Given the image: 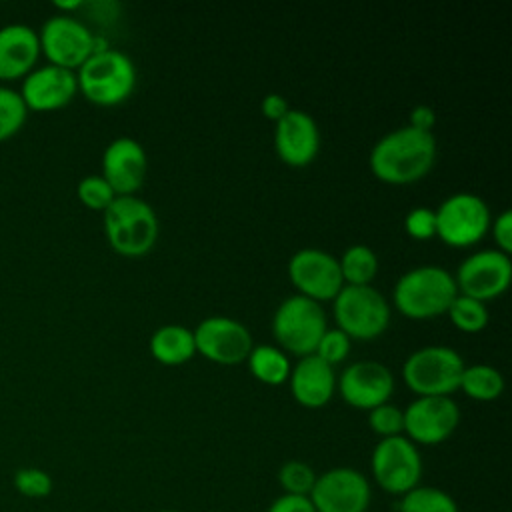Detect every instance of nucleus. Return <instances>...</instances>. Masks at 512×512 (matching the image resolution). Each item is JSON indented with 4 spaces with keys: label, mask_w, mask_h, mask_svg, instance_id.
Here are the masks:
<instances>
[{
    "label": "nucleus",
    "mask_w": 512,
    "mask_h": 512,
    "mask_svg": "<svg viewBox=\"0 0 512 512\" xmlns=\"http://www.w3.org/2000/svg\"><path fill=\"white\" fill-rule=\"evenodd\" d=\"M350 344H352V340L340 328H326L314 354L318 358H322L326 364L334 366V364H340L342 360H346V356L350 352Z\"/></svg>",
    "instance_id": "obj_33"
},
{
    "label": "nucleus",
    "mask_w": 512,
    "mask_h": 512,
    "mask_svg": "<svg viewBox=\"0 0 512 512\" xmlns=\"http://www.w3.org/2000/svg\"><path fill=\"white\" fill-rule=\"evenodd\" d=\"M246 360H248V368H250L252 376L270 386L284 384L292 370L286 352L276 346H270V344L252 346Z\"/></svg>",
    "instance_id": "obj_23"
},
{
    "label": "nucleus",
    "mask_w": 512,
    "mask_h": 512,
    "mask_svg": "<svg viewBox=\"0 0 512 512\" xmlns=\"http://www.w3.org/2000/svg\"><path fill=\"white\" fill-rule=\"evenodd\" d=\"M160 512H174V510H160Z\"/></svg>",
    "instance_id": "obj_40"
},
{
    "label": "nucleus",
    "mask_w": 512,
    "mask_h": 512,
    "mask_svg": "<svg viewBox=\"0 0 512 512\" xmlns=\"http://www.w3.org/2000/svg\"><path fill=\"white\" fill-rule=\"evenodd\" d=\"M84 6L82 0H70V2H54V8L60 10V14H68V12H74V10H80Z\"/></svg>",
    "instance_id": "obj_39"
},
{
    "label": "nucleus",
    "mask_w": 512,
    "mask_h": 512,
    "mask_svg": "<svg viewBox=\"0 0 512 512\" xmlns=\"http://www.w3.org/2000/svg\"><path fill=\"white\" fill-rule=\"evenodd\" d=\"M446 314L458 330L470 332V334L484 330L488 324V318H490L484 302L464 296V294H456V298L450 302Z\"/></svg>",
    "instance_id": "obj_27"
},
{
    "label": "nucleus",
    "mask_w": 512,
    "mask_h": 512,
    "mask_svg": "<svg viewBox=\"0 0 512 512\" xmlns=\"http://www.w3.org/2000/svg\"><path fill=\"white\" fill-rule=\"evenodd\" d=\"M12 482H14L16 492L26 498H46L54 488L52 476L46 470L36 468V466L18 468Z\"/></svg>",
    "instance_id": "obj_32"
},
{
    "label": "nucleus",
    "mask_w": 512,
    "mask_h": 512,
    "mask_svg": "<svg viewBox=\"0 0 512 512\" xmlns=\"http://www.w3.org/2000/svg\"><path fill=\"white\" fill-rule=\"evenodd\" d=\"M288 278L300 296L314 302L334 300L344 280L338 258L320 248H300L288 260Z\"/></svg>",
    "instance_id": "obj_14"
},
{
    "label": "nucleus",
    "mask_w": 512,
    "mask_h": 512,
    "mask_svg": "<svg viewBox=\"0 0 512 512\" xmlns=\"http://www.w3.org/2000/svg\"><path fill=\"white\" fill-rule=\"evenodd\" d=\"M18 92L28 112L60 110L78 94L76 72L54 64H40L22 78Z\"/></svg>",
    "instance_id": "obj_17"
},
{
    "label": "nucleus",
    "mask_w": 512,
    "mask_h": 512,
    "mask_svg": "<svg viewBox=\"0 0 512 512\" xmlns=\"http://www.w3.org/2000/svg\"><path fill=\"white\" fill-rule=\"evenodd\" d=\"M464 366L454 348L432 344L414 350L404 360L402 378L416 396H450L460 386Z\"/></svg>",
    "instance_id": "obj_5"
},
{
    "label": "nucleus",
    "mask_w": 512,
    "mask_h": 512,
    "mask_svg": "<svg viewBox=\"0 0 512 512\" xmlns=\"http://www.w3.org/2000/svg\"><path fill=\"white\" fill-rule=\"evenodd\" d=\"M402 412L404 436L416 446L442 444L460 422V408L450 396H416Z\"/></svg>",
    "instance_id": "obj_13"
},
{
    "label": "nucleus",
    "mask_w": 512,
    "mask_h": 512,
    "mask_svg": "<svg viewBox=\"0 0 512 512\" xmlns=\"http://www.w3.org/2000/svg\"><path fill=\"white\" fill-rule=\"evenodd\" d=\"M436 236L452 246L466 248L476 244L490 228V208L474 192H454L434 210Z\"/></svg>",
    "instance_id": "obj_9"
},
{
    "label": "nucleus",
    "mask_w": 512,
    "mask_h": 512,
    "mask_svg": "<svg viewBox=\"0 0 512 512\" xmlns=\"http://www.w3.org/2000/svg\"><path fill=\"white\" fill-rule=\"evenodd\" d=\"M336 388L348 406L372 410L390 400L394 392V376L382 362L358 360L342 370Z\"/></svg>",
    "instance_id": "obj_16"
},
{
    "label": "nucleus",
    "mask_w": 512,
    "mask_h": 512,
    "mask_svg": "<svg viewBox=\"0 0 512 512\" xmlns=\"http://www.w3.org/2000/svg\"><path fill=\"white\" fill-rule=\"evenodd\" d=\"M196 354L216 364H240L248 358L254 342L250 330L228 316H208L192 330Z\"/></svg>",
    "instance_id": "obj_15"
},
{
    "label": "nucleus",
    "mask_w": 512,
    "mask_h": 512,
    "mask_svg": "<svg viewBox=\"0 0 512 512\" xmlns=\"http://www.w3.org/2000/svg\"><path fill=\"white\" fill-rule=\"evenodd\" d=\"M266 512H316L308 496L282 494L268 506Z\"/></svg>",
    "instance_id": "obj_36"
},
{
    "label": "nucleus",
    "mask_w": 512,
    "mask_h": 512,
    "mask_svg": "<svg viewBox=\"0 0 512 512\" xmlns=\"http://www.w3.org/2000/svg\"><path fill=\"white\" fill-rule=\"evenodd\" d=\"M404 230L414 240H430L432 236H436L434 210H430L426 206L412 208L404 218Z\"/></svg>",
    "instance_id": "obj_34"
},
{
    "label": "nucleus",
    "mask_w": 512,
    "mask_h": 512,
    "mask_svg": "<svg viewBox=\"0 0 512 512\" xmlns=\"http://www.w3.org/2000/svg\"><path fill=\"white\" fill-rule=\"evenodd\" d=\"M78 92L96 106L122 104L136 86V66L132 58L116 48L94 52L78 70Z\"/></svg>",
    "instance_id": "obj_4"
},
{
    "label": "nucleus",
    "mask_w": 512,
    "mask_h": 512,
    "mask_svg": "<svg viewBox=\"0 0 512 512\" xmlns=\"http://www.w3.org/2000/svg\"><path fill=\"white\" fill-rule=\"evenodd\" d=\"M148 158L142 144L130 136L114 138L102 154V178L116 196H132L144 184Z\"/></svg>",
    "instance_id": "obj_18"
},
{
    "label": "nucleus",
    "mask_w": 512,
    "mask_h": 512,
    "mask_svg": "<svg viewBox=\"0 0 512 512\" xmlns=\"http://www.w3.org/2000/svg\"><path fill=\"white\" fill-rule=\"evenodd\" d=\"M368 426L380 438H392L404 434V412L396 404L384 402L368 410Z\"/></svg>",
    "instance_id": "obj_31"
},
{
    "label": "nucleus",
    "mask_w": 512,
    "mask_h": 512,
    "mask_svg": "<svg viewBox=\"0 0 512 512\" xmlns=\"http://www.w3.org/2000/svg\"><path fill=\"white\" fill-rule=\"evenodd\" d=\"M336 328L350 340H374L390 324V306L386 298L370 284H344L332 300Z\"/></svg>",
    "instance_id": "obj_6"
},
{
    "label": "nucleus",
    "mask_w": 512,
    "mask_h": 512,
    "mask_svg": "<svg viewBox=\"0 0 512 512\" xmlns=\"http://www.w3.org/2000/svg\"><path fill=\"white\" fill-rule=\"evenodd\" d=\"M294 400L304 408L326 406L336 392L334 366L326 364L316 354L302 356L288 376Z\"/></svg>",
    "instance_id": "obj_21"
},
{
    "label": "nucleus",
    "mask_w": 512,
    "mask_h": 512,
    "mask_svg": "<svg viewBox=\"0 0 512 512\" xmlns=\"http://www.w3.org/2000/svg\"><path fill=\"white\" fill-rule=\"evenodd\" d=\"M436 124V114H434V108L432 106H426V104H418L410 110V122L408 126L412 128H418V130H424V132H432Z\"/></svg>",
    "instance_id": "obj_38"
},
{
    "label": "nucleus",
    "mask_w": 512,
    "mask_h": 512,
    "mask_svg": "<svg viewBox=\"0 0 512 512\" xmlns=\"http://www.w3.org/2000/svg\"><path fill=\"white\" fill-rule=\"evenodd\" d=\"M316 472L310 464L302 460H288L278 470V484L282 488V494L292 496H308L316 482Z\"/></svg>",
    "instance_id": "obj_29"
},
{
    "label": "nucleus",
    "mask_w": 512,
    "mask_h": 512,
    "mask_svg": "<svg viewBox=\"0 0 512 512\" xmlns=\"http://www.w3.org/2000/svg\"><path fill=\"white\" fill-rule=\"evenodd\" d=\"M398 512H460L456 500L438 486L418 484L400 496Z\"/></svg>",
    "instance_id": "obj_26"
},
{
    "label": "nucleus",
    "mask_w": 512,
    "mask_h": 512,
    "mask_svg": "<svg viewBox=\"0 0 512 512\" xmlns=\"http://www.w3.org/2000/svg\"><path fill=\"white\" fill-rule=\"evenodd\" d=\"M436 138L412 126H402L384 134L370 150L368 166L386 184H412L422 180L436 162Z\"/></svg>",
    "instance_id": "obj_1"
},
{
    "label": "nucleus",
    "mask_w": 512,
    "mask_h": 512,
    "mask_svg": "<svg viewBox=\"0 0 512 512\" xmlns=\"http://www.w3.org/2000/svg\"><path fill=\"white\" fill-rule=\"evenodd\" d=\"M458 288L454 276L434 264L406 270L394 284L392 300L400 314L412 320H428L446 314Z\"/></svg>",
    "instance_id": "obj_3"
},
{
    "label": "nucleus",
    "mask_w": 512,
    "mask_h": 512,
    "mask_svg": "<svg viewBox=\"0 0 512 512\" xmlns=\"http://www.w3.org/2000/svg\"><path fill=\"white\" fill-rule=\"evenodd\" d=\"M102 216L106 240L120 256L140 258L154 248L160 224L154 208L146 200L136 194L116 196Z\"/></svg>",
    "instance_id": "obj_2"
},
{
    "label": "nucleus",
    "mask_w": 512,
    "mask_h": 512,
    "mask_svg": "<svg viewBox=\"0 0 512 512\" xmlns=\"http://www.w3.org/2000/svg\"><path fill=\"white\" fill-rule=\"evenodd\" d=\"M274 148L288 166L310 164L320 150V130L316 120L298 108H290L274 128Z\"/></svg>",
    "instance_id": "obj_19"
},
{
    "label": "nucleus",
    "mask_w": 512,
    "mask_h": 512,
    "mask_svg": "<svg viewBox=\"0 0 512 512\" xmlns=\"http://www.w3.org/2000/svg\"><path fill=\"white\" fill-rule=\"evenodd\" d=\"M38 30L28 24L12 22L0 26V80H22L38 66Z\"/></svg>",
    "instance_id": "obj_20"
},
{
    "label": "nucleus",
    "mask_w": 512,
    "mask_h": 512,
    "mask_svg": "<svg viewBox=\"0 0 512 512\" xmlns=\"http://www.w3.org/2000/svg\"><path fill=\"white\" fill-rule=\"evenodd\" d=\"M40 52L48 64L76 72L96 50V34L72 14L50 16L40 32Z\"/></svg>",
    "instance_id": "obj_10"
},
{
    "label": "nucleus",
    "mask_w": 512,
    "mask_h": 512,
    "mask_svg": "<svg viewBox=\"0 0 512 512\" xmlns=\"http://www.w3.org/2000/svg\"><path fill=\"white\" fill-rule=\"evenodd\" d=\"M510 280L512 260L498 248H486L466 256L454 274L458 294L476 298L480 302L504 294L510 286Z\"/></svg>",
    "instance_id": "obj_12"
},
{
    "label": "nucleus",
    "mask_w": 512,
    "mask_h": 512,
    "mask_svg": "<svg viewBox=\"0 0 512 512\" xmlns=\"http://www.w3.org/2000/svg\"><path fill=\"white\" fill-rule=\"evenodd\" d=\"M308 498L316 512H368L372 488L360 470L336 466L316 476Z\"/></svg>",
    "instance_id": "obj_11"
},
{
    "label": "nucleus",
    "mask_w": 512,
    "mask_h": 512,
    "mask_svg": "<svg viewBox=\"0 0 512 512\" xmlns=\"http://www.w3.org/2000/svg\"><path fill=\"white\" fill-rule=\"evenodd\" d=\"M372 478L386 494L404 496L422 480V456L404 434L380 438L370 456Z\"/></svg>",
    "instance_id": "obj_8"
},
{
    "label": "nucleus",
    "mask_w": 512,
    "mask_h": 512,
    "mask_svg": "<svg viewBox=\"0 0 512 512\" xmlns=\"http://www.w3.org/2000/svg\"><path fill=\"white\" fill-rule=\"evenodd\" d=\"M76 194H78V200L86 208L98 210V212H104L108 208V204L116 198L114 190L100 174L84 176L76 186Z\"/></svg>",
    "instance_id": "obj_30"
},
{
    "label": "nucleus",
    "mask_w": 512,
    "mask_h": 512,
    "mask_svg": "<svg viewBox=\"0 0 512 512\" xmlns=\"http://www.w3.org/2000/svg\"><path fill=\"white\" fill-rule=\"evenodd\" d=\"M260 110L264 114V118L272 120L274 124L290 110L286 98L282 94H276V92H270L262 98V104H260Z\"/></svg>",
    "instance_id": "obj_37"
},
{
    "label": "nucleus",
    "mask_w": 512,
    "mask_h": 512,
    "mask_svg": "<svg viewBox=\"0 0 512 512\" xmlns=\"http://www.w3.org/2000/svg\"><path fill=\"white\" fill-rule=\"evenodd\" d=\"M338 266H340L344 284L366 286L374 280L378 272V256L366 244H352L338 258Z\"/></svg>",
    "instance_id": "obj_25"
},
{
    "label": "nucleus",
    "mask_w": 512,
    "mask_h": 512,
    "mask_svg": "<svg viewBox=\"0 0 512 512\" xmlns=\"http://www.w3.org/2000/svg\"><path fill=\"white\" fill-rule=\"evenodd\" d=\"M150 354L166 366L188 362L196 354L194 334L182 324H164L150 336Z\"/></svg>",
    "instance_id": "obj_22"
},
{
    "label": "nucleus",
    "mask_w": 512,
    "mask_h": 512,
    "mask_svg": "<svg viewBox=\"0 0 512 512\" xmlns=\"http://www.w3.org/2000/svg\"><path fill=\"white\" fill-rule=\"evenodd\" d=\"M490 226H492V236L496 240L498 250L510 256V252H512V212L502 210L494 218V222H490Z\"/></svg>",
    "instance_id": "obj_35"
},
{
    "label": "nucleus",
    "mask_w": 512,
    "mask_h": 512,
    "mask_svg": "<svg viewBox=\"0 0 512 512\" xmlns=\"http://www.w3.org/2000/svg\"><path fill=\"white\" fill-rule=\"evenodd\" d=\"M458 390H462L472 400L490 402L502 394L504 376L490 364L464 366Z\"/></svg>",
    "instance_id": "obj_24"
},
{
    "label": "nucleus",
    "mask_w": 512,
    "mask_h": 512,
    "mask_svg": "<svg viewBox=\"0 0 512 512\" xmlns=\"http://www.w3.org/2000/svg\"><path fill=\"white\" fill-rule=\"evenodd\" d=\"M28 118V108L18 90L0 84V142L18 134Z\"/></svg>",
    "instance_id": "obj_28"
},
{
    "label": "nucleus",
    "mask_w": 512,
    "mask_h": 512,
    "mask_svg": "<svg viewBox=\"0 0 512 512\" xmlns=\"http://www.w3.org/2000/svg\"><path fill=\"white\" fill-rule=\"evenodd\" d=\"M326 328L322 304L300 294L284 298L272 316L274 338L286 352L298 358L316 352Z\"/></svg>",
    "instance_id": "obj_7"
}]
</instances>
